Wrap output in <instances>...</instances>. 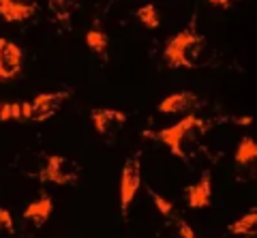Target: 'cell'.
Instances as JSON below:
<instances>
[{"label": "cell", "mask_w": 257, "mask_h": 238, "mask_svg": "<svg viewBox=\"0 0 257 238\" xmlns=\"http://www.w3.org/2000/svg\"><path fill=\"white\" fill-rule=\"evenodd\" d=\"M163 60L170 69H199L208 65L210 50H208L206 39L197 30L187 28L167 39L163 47Z\"/></svg>", "instance_id": "cell-1"}, {"label": "cell", "mask_w": 257, "mask_h": 238, "mask_svg": "<svg viewBox=\"0 0 257 238\" xmlns=\"http://www.w3.org/2000/svg\"><path fill=\"white\" fill-rule=\"evenodd\" d=\"M208 121L199 118L197 114H187L180 123H176L172 127H165V129H159L155 133H144L152 140L161 142L163 146L170 148V153L178 159H184L187 161L191 155V148L197 144L199 138L208 131Z\"/></svg>", "instance_id": "cell-2"}, {"label": "cell", "mask_w": 257, "mask_h": 238, "mask_svg": "<svg viewBox=\"0 0 257 238\" xmlns=\"http://www.w3.org/2000/svg\"><path fill=\"white\" fill-rule=\"evenodd\" d=\"M142 187V153H133L122 165L120 174V212L128 217V208Z\"/></svg>", "instance_id": "cell-3"}, {"label": "cell", "mask_w": 257, "mask_h": 238, "mask_svg": "<svg viewBox=\"0 0 257 238\" xmlns=\"http://www.w3.org/2000/svg\"><path fill=\"white\" fill-rule=\"evenodd\" d=\"M39 178L43 182H50V185H75L79 178V165L69 157L62 155H50L47 157L45 165L39 172Z\"/></svg>", "instance_id": "cell-4"}, {"label": "cell", "mask_w": 257, "mask_h": 238, "mask_svg": "<svg viewBox=\"0 0 257 238\" xmlns=\"http://www.w3.org/2000/svg\"><path fill=\"white\" fill-rule=\"evenodd\" d=\"M24 50L9 39L0 37V82H11L22 73Z\"/></svg>", "instance_id": "cell-5"}, {"label": "cell", "mask_w": 257, "mask_h": 238, "mask_svg": "<svg viewBox=\"0 0 257 238\" xmlns=\"http://www.w3.org/2000/svg\"><path fill=\"white\" fill-rule=\"evenodd\" d=\"M90 121H92V127L94 131L99 133L101 138H105L107 142H114L111 138L122 129L124 123L128 121V116L120 109H109V107H96L90 112Z\"/></svg>", "instance_id": "cell-6"}, {"label": "cell", "mask_w": 257, "mask_h": 238, "mask_svg": "<svg viewBox=\"0 0 257 238\" xmlns=\"http://www.w3.org/2000/svg\"><path fill=\"white\" fill-rule=\"evenodd\" d=\"M71 97L69 90H58V92H41L30 101L32 107V118L35 123H43L47 118H52L54 114L60 112V107L64 105V101Z\"/></svg>", "instance_id": "cell-7"}, {"label": "cell", "mask_w": 257, "mask_h": 238, "mask_svg": "<svg viewBox=\"0 0 257 238\" xmlns=\"http://www.w3.org/2000/svg\"><path fill=\"white\" fill-rule=\"evenodd\" d=\"M195 107H199V97L191 90L174 92L170 97H165L163 101H159V105H157L161 114H187Z\"/></svg>", "instance_id": "cell-8"}, {"label": "cell", "mask_w": 257, "mask_h": 238, "mask_svg": "<svg viewBox=\"0 0 257 238\" xmlns=\"http://www.w3.org/2000/svg\"><path fill=\"white\" fill-rule=\"evenodd\" d=\"M37 13L35 0H0V18L7 24H20Z\"/></svg>", "instance_id": "cell-9"}, {"label": "cell", "mask_w": 257, "mask_h": 238, "mask_svg": "<svg viewBox=\"0 0 257 238\" xmlns=\"http://www.w3.org/2000/svg\"><path fill=\"white\" fill-rule=\"evenodd\" d=\"M210 202H212V176L210 172H204L197 182L187 187V204L195 210H202L208 208Z\"/></svg>", "instance_id": "cell-10"}, {"label": "cell", "mask_w": 257, "mask_h": 238, "mask_svg": "<svg viewBox=\"0 0 257 238\" xmlns=\"http://www.w3.org/2000/svg\"><path fill=\"white\" fill-rule=\"evenodd\" d=\"M52 212H54L52 197L47 193H43V195H39L37 200H32L26 208H24V219L32 221L35 225H43L45 221L52 217Z\"/></svg>", "instance_id": "cell-11"}, {"label": "cell", "mask_w": 257, "mask_h": 238, "mask_svg": "<svg viewBox=\"0 0 257 238\" xmlns=\"http://www.w3.org/2000/svg\"><path fill=\"white\" fill-rule=\"evenodd\" d=\"M227 229L231 236H253L257 229V210H251L240 219H236Z\"/></svg>", "instance_id": "cell-12"}, {"label": "cell", "mask_w": 257, "mask_h": 238, "mask_svg": "<svg viewBox=\"0 0 257 238\" xmlns=\"http://www.w3.org/2000/svg\"><path fill=\"white\" fill-rule=\"evenodd\" d=\"M257 159V144L253 138H242L240 144L236 146V153H234V161L236 165H251L255 163Z\"/></svg>", "instance_id": "cell-13"}, {"label": "cell", "mask_w": 257, "mask_h": 238, "mask_svg": "<svg viewBox=\"0 0 257 238\" xmlns=\"http://www.w3.org/2000/svg\"><path fill=\"white\" fill-rule=\"evenodd\" d=\"M86 45H88V50H92L94 54H99L101 58H105V54H107V45H109V37L105 30H101V28H90L86 33Z\"/></svg>", "instance_id": "cell-14"}, {"label": "cell", "mask_w": 257, "mask_h": 238, "mask_svg": "<svg viewBox=\"0 0 257 238\" xmlns=\"http://www.w3.org/2000/svg\"><path fill=\"white\" fill-rule=\"evenodd\" d=\"M135 18L140 20L142 26H146L148 30H157L159 24H161V18H159V11L155 5H142L138 11H135Z\"/></svg>", "instance_id": "cell-15"}, {"label": "cell", "mask_w": 257, "mask_h": 238, "mask_svg": "<svg viewBox=\"0 0 257 238\" xmlns=\"http://www.w3.org/2000/svg\"><path fill=\"white\" fill-rule=\"evenodd\" d=\"M0 121L3 123H13L22 121V103L20 101H7L0 105Z\"/></svg>", "instance_id": "cell-16"}, {"label": "cell", "mask_w": 257, "mask_h": 238, "mask_svg": "<svg viewBox=\"0 0 257 238\" xmlns=\"http://www.w3.org/2000/svg\"><path fill=\"white\" fill-rule=\"evenodd\" d=\"M150 197H152V202H155L157 210H159L163 217H172V215H174V204H172L170 200H167V197L159 195L157 191H150Z\"/></svg>", "instance_id": "cell-17"}, {"label": "cell", "mask_w": 257, "mask_h": 238, "mask_svg": "<svg viewBox=\"0 0 257 238\" xmlns=\"http://www.w3.org/2000/svg\"><path fill=\"white\" fill-rule=\"evenodd\" d=\"M176 234H178L180 238H199L197 234H195V229H193L187 221H182V219H178L176 221Z\"/></svg>", "instance_id": "cell-18"}, {"label": "cell", "mask_w": 257, "mask_h": 238, "mask_svg": "<svg viewBox=\"0 0 257 238\" xmlns=\"http://www.w3.org/2000/svg\"><path fill=\"white\" fill-rule=\"evenodd\" d=\"M0 227L13 232V215L7 208H0Z\"/></svg>", "instance_id": "cell-19"}, {"label": "cell", "mask_w": 257, "mask_h": 238, "mask_svg": "<svg viewBox=\"0 0 257 238\" xmlns=\"http://www.w3.org/2000/svg\"><path fill=\"white\" fill-rule=\"evenodd\" d=\"M32 118V107H30V101L22 103V121H30Z\"/></svg>", "instance_id": "cell-20"}, {"label": "cell", "mask_w": 257, "mask_h": 238, "mask_svg": "<svg viewBox=\"0 0 257 238\" xmlns=\"http://www.w3.org/2000/svg\"><path fill=\"white\" fill-rule=\"evenodd\" d=\"M208 3L214 5V7H229L231 0H208Z\"/></svg>", "instance_id": "cell-21"}, {"label": "cell", "mask_w": 257, "mask_h": 238, "mask_svg": "<svg viewBox=\"0 0 257 238\" xmlns=\"http://www.w3.org/2000/svg\"><path fill=\"white\" fill-rule=\"evenodd\" d=\"M58 3H60V5H73L75 0H58Z\"/></svg>", "instance_id": "cell-22"}, {"label": "cell", "mask_w": 257, "mask_h": 238, "mask_svg": "<svg viewBox=\"0 0 257 238\" xmlns=\"http://www.w3.org/2000/svg\"><path fill=\"white\" fill-rule=\"evenodd\" d=\"M244 238H253V236H244Z\"/></svg>", "instance_id": "cell-23"}, {"label": "cell", "mask_w": 257, "mask_h": 238, "mask_svg": "<svg viewBox=\"0 0 257 238\" xmlns=\"http://www.w3.org/2000/svg\"><path fill=\"white\" fill-rule=\"evenodd\" d=\"M0 105H3V101H0Z\"/></svg>", "instance_id": "cell-24"}]
</instances>
